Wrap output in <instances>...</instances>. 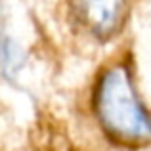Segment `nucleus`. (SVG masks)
<instances>
[{
	"instance_id": "f257e3e1",
	"label": "nucleus",
	"mask_w": 151,
	"mask_h": 151,
	"mask_svg": "<svg viewBox=\"0 0 151 151\" xmlns=\"http://www.w3.org/2000/svg\"><path fill=\"white\" fill-rule=\"evenodd\" d=\"M94 113L105 134L124 145L151 142V113L144 105L124 61L101 71L94 88Z\"/></svg>"
},
{
	"instance_id": "f03ea898",
	"label": "nucleus",
	"mask_w": 151,
	"mask_h": 151,
	"mask_svg": "<svg viewBox=\"0 0 151 151\" xmlns=\"http://www.w3.org/2000/svg\"><path fill=\"white\" fill-rule=\"evenodd\" d=\"M78 25L94 38L109 40L124 25L128 0H73Z\"/></svg>"
}]
</instances>
